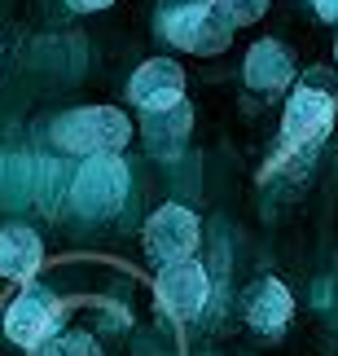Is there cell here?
Returning a JSON list of instances; mask_svg holds the SVG:
<instances>
[{"mask_svg": "<svg viewBox=\"0 0 338 356\" xmlns=\"http://www.w3.org/2000/svg\"><path fill=\"white\" fill-rule=\"evenodd\" d=\"M53 136L66 149H79V154H115L119 145H128L132 123L115 106H92V111H71L53 128Z\"/></svg>", "mask_w": 338, "mask_h": 356, "instance_id": "obj_1", "label": "cell"}, {"mask_svg": "<svg viewBox=\"0 0 338 356\" xmlns=\"http://www.w3.org/2000/svg\"><path fill=\"white\" fill-rule=\"evenodd\" d=\"M145 251H150L154 264H180V259H194L198 251V216L185 207H158L145 225Z\"/></svg>", "mask_w": 338, "mask_h": 356, "instance_id": "obj_2", "label": "cell"}, {"mask_svg": "<svg viewBox=\"0 0 338 356\" xmlns=\"http://www.w3.org/2000/svg\"><path fill=\"white\" fill-rule=\"evenodd\" d=\"M207 273L194 259H180V264H167L158 273V304H163L176 321H194L202 308H207Z\"/></svg>", "mask_w": 338, "mask_h": 356, "instance_id": "obj_3", "label": "cell"}, {"mask_svg": "<svg viewBox=\"0 0 338 356\" xmlns=\"http://www.w3.org/2000/svg\"><path fill=\"white\" fill-rule=\"evenodd\" d=\"M330 123H334V97L326 88H312V84H299L290 92V102H286V141L294 145H307V141H321V136L330 132Z\"/></svg>", "mask_w": 338, "mask_h": 356, "instance_id": "obj_4", "label": "cell"}, {"mask_svg": "<svg viewBox=\"0 0 338 356\" xmlns=\"http://www.w3.org/2000/svg\"><path fill=\"white\" fill-rule=\"evenodd\" d=\"M167 31L180 49H194V53H215L228 40V22L215 13L211 5H185L167 18Z\"/></svg>", "mask_w": 338, "mask_h": 356, "instance_id": "obj_5", "label": "cell"}, {"mask_svg": "<svg viewBox=\"0 0 338 356\" xmlns=\"http://www.w3.org/2000/svg\"><path fill=\"white\" fill-rule=\"evenodd\" d=\"M185 97V75L180 66L167 62V58H154L145 62L137 75H132V102L145 106V111H171V106H180Z\"/></svg>", "mask_w": 338, "mask_h": 356, "instance_id": "obj_6", "label": "cell"}, {"mask_svg": "<svg viewBox=\"0 0 338 356\" xmlns=\"http://www.w3.org/2000/svg\"><path fill=\"white\" fill-rule=\"evenodd\" d=\"M53 317H58V304H53L44 291H22L18 304H13L9 317H5V330H9L13 343L35 348L40 339L53 330Z\"/></svg>", "mask_w": 338, "mask_h": 356, "instance_id": "obj_7", "label": "cell"}, {"mask_svg": "<svg viewBox=\"0 0 338 356\" xmlns=\"http://www.w3.org/2000/svg\"><path fill=\"white\" fill-rule=\"evenodd\" d=\"M290 312H294V299L277 277L260 282L246 295V321H251V330H260V334H281L286 321H290Z\"/></svg>", "mask_w": 338, "mask_h": 356, "instance_id": "obj_8", "label": "cell"}, {"mask_svg": "<svg viewBox=\"0 0 338 356\" xmlns=\"http://www.w3.org/2000/svg\"><path fill=\"white\" fill-rule=\"evenodd\" d=\"M40 259H44V246H40V238L26 225H9L0 234V277L26 282L40 268Z\"/></svg>", "mask_w": 338, "mask_h": 356, "instance_id": "obj_9", "label": "cell"}, {"mask_svg": "<svg viewBox=\"0 0 338 356\" xmlns=\"http://www.w3.org/2000/svg\"><path fill=\"white\" fill-rule=\"evenodd\" d=\"M246 75H251V84H255V88L273 92V88L286 84V79H290L294 71H290V58H286V53H281L277 44H260V49H251Z\"/></svg>", "mask_w": 338, "mask_h": 356, "instance_id": "obj_10", "label": "cell"}, {"mask_svg": "<svg viewBox=\"0 0 338 356\" xmlns=\"http://www.w3.org/2000/svg\"><path fill=\"white\" fill-rule=\"evenodd\" d=\"M211 9L220 13L228 26H242V22H255L260 13L268 9V0H211Z\"/></svg>", "mask_w": 338, "mask_h": 356, "instance_id": "obj_11", "label": "cell"}, {"mask_svg": "<svg viewBox=\"0 0 338 356\" xmlns=\"http://www.w3.org/2000/svg\"><path fill=\"white\" fill-rule=\"evenodd\" d=\"M312 5H316V13L326 22H338V0H312Z\"/></svg>", "mask_w": 338, "mask_h": 356, "instance_id": "obj_12", "label": "cell"}, {"mask_svg": "<svg viewBox=\"0 0 338 356\" xmlns=\"http://www.w3.org/2000/svg\"><path fill=\"white\" fill-rule=\"evenodd\" d=\"M75 9H84V13H97V9H105V5H115V0H71Z\"/></svg>", "mask_w": 338, "mask_h": 356, "instance_id": "obj_13", "label": "cell"}]
</instances>
